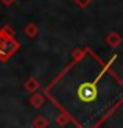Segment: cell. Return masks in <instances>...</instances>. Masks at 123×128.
<instances>
[{"label":"cell","mask_w":123,"mask_h":128,"mask_svg":"<svg viewBox=\"0 0 123 128\" xmlns=\"http://www.w3.org/2000/svg\"><path fill=\"white\" fill-rule=\"evenodd\" d=\"M31 103H33V106H42L44 98L41 97V95H33V98H31Z\"/></svg>","instance_id":"277c9868"},{"label":"cell","mask_w":123,"mask_h":128,"mask_svg":"<svg viewBox=\"0 0 123 128\" xmlns=\"http://www.w3.org/2000/svg\"><path fill=\"white\" fill-rule=\"evenodd\" d=\"M25 88L28 89L30 92H33V91H36V88H37V84H36V81L33 80V78H30V81L27 83V84H25Z\"/></svg>","instance_id":"5b68a950"},{"label":"cell","mask_w":123,"mask_h":128,"mask_svg":"<svg viewBox=\"0 0 123 128\" xmlns=\"http://www.w3.org/2000/svg\"><path fill=\"white\" fill-rule=\"evenodd\" d=\"M108 42L109 44H111V46H119V42H120V38L117 36V34H115V33H112V34H109L108 36Z\"/></svg>","instance_id":"3957f363"},{"label":"cell","mask_w":123,"mask_h":128,"mask_svg":"<svg viewBox=\"0 0 123 128\" xmlns=\"http://www.w3.org/2000/svg\"><path fill=\"white\" fill-rule=\"evenodd\" d=\"M75 2H76V3H78L80 6H86V5H87V3L90 2V0H75Z\"/></svg>","instance_id":"52a82bcc"},{"label":"cell","mask_w":123,"mask_h":128,"mask_svg":"<svg viewBox=\"0 0 123 128\" xmlns=\"http://www.w3.org/2000/svg\"><path fill=\"white\" fill-rule=\"evenodd\" d=\"M19 48L17 41L12 39V34H5L0 31V58L6 60Z\"/></svg>","instance_id":"7a4b0ae2"},{"label":"cell","mask_w":123,"mask_h":128,"mask_svg":"<svg viewBox=\"0 0 123 128\" xmlns=\"http://www.w3.org/2000/svg\"><path fill=\"white\" fill-rule=\"evenodd\" d=\"M45 97L76 126H100L123 105V81L94 50L73 55Z\"/></svg>","instance_id":"6da1fadb"},{"label":"cell","mask_w":123,"mask_h":128,"mask_svg":"<svg viewBox=\"0 0 123 128\" xmlns=\"http://www.w3.org/2000/svg\"><path fill=\"white\" fill-rule=\"evenodd\" d=\"M25 33H27V34H30V36H34V34L37 33V30H36V27H34L33 24H30L28 27L25 28Z\"/></svg>","instance_id":"8992f818"},{"label":"cell","mask_w":123,"mask_h":128,"mask_svg":"<svg viewBox=\"0 0 123 128\" xmlns=\"http://www.w3.org/2000/svg\"><path fill=\"white\" fill-rule=\"evenodd\" d=\"M2 2H3V3H5L6 6H8V5H11L12 2H16V0H2Z\"/></svg>","instance_id":"ba28073f"}]
</instances>
